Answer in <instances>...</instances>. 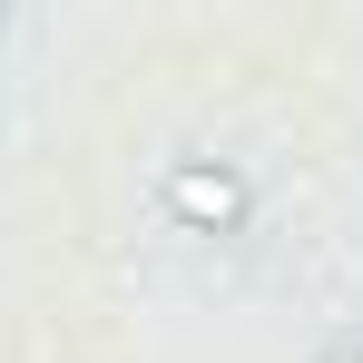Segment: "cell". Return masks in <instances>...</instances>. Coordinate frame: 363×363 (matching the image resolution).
Instances as JSON below:
<instances>
[{"label": "cell", "mask_w": 363, "mask_h": 363, "mask_svg": "<svg viewBox=\"0 0 363 363\" xmlns=\"http://www.w3.org/2000/svg\"><path fill=\"white\" fill-rule=\"evenodd\" d=\"M157 206L177 216L186 236H236L245 216H255V186H245L226 157H167V167H157Z\"/></svg>", "instance_id": "1"}, {"label": "cell", "mask_w": 363, "mask_h": 363, "mask_svg": "<svg viewBox=\"0 0 363 363\" xmlns=\"http://www.w3.org/2000/svg\"><path fill=\"white\" fill-rule=\"evenodd\" d=\"M314 363H363V344H324V354H314Z\"/></svg>", "instance_id": "2"}]
</instances>
